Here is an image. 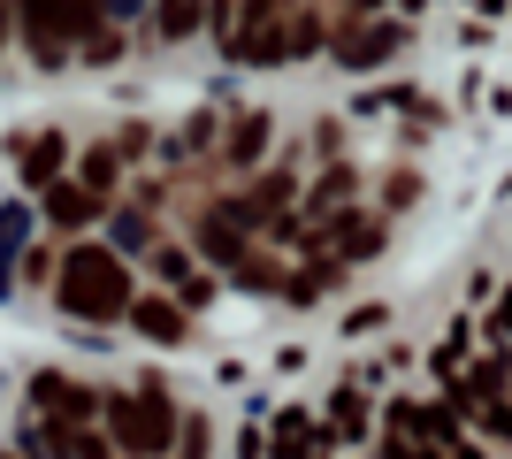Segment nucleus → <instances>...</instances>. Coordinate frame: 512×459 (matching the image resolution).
Segmentation results:
<instances>
[{
	"mask_svg": "<svg viewBox=\"0 0 512 459\" xmlns=\"http://www.w3.org/2000/svg\"><path fill=\"white\" fill-rule=\"evenodd\" d=\"M130 261L115 245H69L62 253V276H54V306L69 322H123L130 314Z\"/></svg>",
	"mask_w": 512,
	"mask_h": 459,
	"instance_id": "nucleus-1",
	"label": "nucleus"
},
{
	"mask_svg": "<svg viewBox=\"0 0 512 459\" xmlns=\"http://www.w3.org/2000/svg\"><path fill=\"white\" fill-rule=\"evenodd\" d=\"M100 429H107V444L123 459H169L176 452V398H169V383L161 375H146L138 391H107V406H100Z\"/></svg>",
	"mask_w": 512,
	"mask_h": 459,
	"instance_id": "nucleus-2",
	"label": "nucleus"
},
{
	"mask_svg": "<svg viewBox=\"0 0 512 459\" xmlns=\"http://www.w3.org/2000/svg\"><path fill=\"white\" fill-rule=\"evenodd\" d=\"M100 23H107L100 0H23V39H31V54L46 69L69 62V46H85Z\"/></svg>",
	"mask_w": 512,
	"mask_h": 459,
	"instance_id": "nucleus-3",
	"label": "nucleus"
},
{
	"mask_svg": "<svg viewBox=\"0 0 512 459\" xmlns=\"http://www.w3.org/2000/svg\"><path fill=\"white\" fill-rule=\"evenodd\" d=\"M291 8L299 0H237V16H230V54L237 62H253V69H268V62H291L283 54V23H291Z\"/></svg>",
	"mask_w": 512,
	"mask_h": 459,
	"instance_id": "nucleus-4",
	"label": "nucleus"
},
{
	"mask_svg": "<svg viewBox=\"0 0 512 459\" xmlns=\"http://www.w3.org/2000/svg\"><path fill=\"white\" fill-rule=\"evenodd\" d=\"M107 391H92V383H77V375L46 368L31 375V421H100Z\"/></svg>",
	"mask_w": 512,
	"mask_h": 459,
	"instance_id": "nucleus-5",
	"label": "nucleus"
},
{
	"mask_svg": "<svg viewBox=\"0 0 512 459\" xmlns=\"http://www.w3.org/2000/svg\"><path fill=\"white\" fill-rule=\"evenodd\" d=\"M31 459H123L100 421H31Z\"/></svg>",
	"mask_w": 512,
	"mask_h": 459,
	"instance_id": "nucleus-6",
	"label": "nucleus"
},
{
	"mask_svg": "<svg viewBox=\"0 0 512 459\" xmlns=\"http://www.w3.org/2000/svg\"><path fill=\"white\" fill-rule=\"evenodd\" d=\"M398 46H406V23L367 16V23H344L337 39H329V54H337V69H375V62H390Z\"/></svg>",
	"mask_w": 512,
	"mask_h": 459,
	"instance_id": "nucleus-7",
	"label": "nucleus"
},
{
	"mask_svg": "<svg viewBox=\"0 0 512 459\" xmlns=\"http://www.w3.org/2000/svg\"><path fill=\"white\" fill-rule=\"evenodd\" d=\"M245 253H253V230H245V222H237L230 207L214 199L207 215H199V261H214V268H237Z\"/></svg>",
	"mask_w": 512,
	"mask_h": 459,
	"instance_id": "nucleus-8",
	"label": "nucleus"
},
{
	"mask_svg": "<svg viewBox=\"0 0 512 459\" xmlns=\"http://www.w3.org/2000/svg\"><path fill=\"white\" fill-rule=\"evenodd\" d=\"M16 169H23V184H62V169H69V138L62 131H23L16 138Z\"/></svg>",
	"mask_w": 512,
	"mask_h": 459,
	"instance_id": "nucleus-9",
	"label": "nucleus"
},
{
	"mask_svg": "<svg viewBox=\"0 0 512 459\" xmlns=\"http://www.w3.org/2000/svg\"><path fill=\"white\" fill-rule=\"evenodd\" d=\"M123 322L138 329V337H153V345H184V337H192V314H184L176 299H161V291L130 299V314H123Z\"/></svg>",
	"mask_w": 512,
	"mask_h": 459,
	"instance_id": "nucleus-10",
	"label": "nucleus"
},
{
	"mask_svg": "<svg viewBox=\"0 0 512 459\" xmlns=\"http://www.w3.org/2000/svg\"><path fill=\"white\" fill-rule=\"evenodd\" d=\"M46 222H54V230H92V222L107 215V199H92L85 184H77V176H62V184H46Z\"/></svg>",
	"mask_w": 512,
	"mask_h": 459,
	"instance_id": "nucleus-11",
	"label": "nucleus"
},
{
	"mask_svg": "<svg viewBox=\"0 0 512 459\" xmlns=\"http://www.w3.org/2000/svg\"><path fill=\"white\" fill-rule=\"evenodd\" d=\"M192 261H199V253H184V245H161V253H153V268H161V284H176V306H184V314L214 299V276H199Z\"/></svg>",
	"mask_w": 512,
	"mask_h": 459,
	"instance_id": "nucleus-12",
	"label": "nucleus"
},
{
	"mask_svg": "<svg viewBox=\"0 0 512 459\" xmlns=\"http://www.w3.org/2000/svg\"><path fill=\"white\" fill-rule=\"evenodd\" d=\"M268 131H276V123H268L260 108H245L230 123V138H222V161H230V169H253L260 153H268Z\"/></svg>",
	"mask_w": 512,
	"mask_h": 459,
	"instance_id": "nucleus-13",
	"label": "nucleus"
},
{
	"mask_svg": "<svg viewBox=\"0 0 512 459\" xmlns=\"http://www.w3.org/2000/svg\"><path fill=\"white\" fill-rule=\"evenodd\" d=\"M352 192H360V176H352V169H344V161H337V169H329V176H321V184H314V192H306V215H314V222L344 215V207H352ZM306 215H299V222H306Z\"/></svg>",
	"mask_w": 512,
	"mask_h": 459,
	"instance_id": "nucleus-14",
	"label": "nucleus"
},
{
	"mask_svg": "<svg viewBox=\"0 0 512 459\" xmlns=\"http://www.w3.org/2000/svg\"><path fill=\"white\" fill-rule=\"evenodd\" d=\"M115 176H123V153H115V146H92L85 161H77V184H85L92 199H107V192H115Z\"/></svg>",
	"mask_w": 512,
	"mask_h": 459,
	"instance_id": "nucleus-15",
	"label": "nucleus"
},
{
	"mask_svg": "<svg viewBox=\"0 0 512 459\" xmlns=\"http://www.w3.org/2000/svg\"><path fill=\"white\" fill-rule=\"evenodd\" d=\"M321 452V429L306 414H283L276 421V459H314Z\"/></svg>",
	"mask_w": 512,
	"mask_h": 459,
	"instance_id": "nucleus-16",
	"label": "nucleus"
},
{
	"mask_svg": "<svg viewBox=\"0 0 512 459\" xmlns=\"http://www.w3.org/2000/svg\"><path fill=\"white\" fill-rule=\"evenodd\" d=\"M321 39H329V23H321V8H291V23H283V54L299 62V54H314Z\"/></svg>",
	"mask_w": 512,
	"mask_h": 459,
	"instance_id": "nucleus-17",
	"label": "nucleus"
},
{
	"mask_svg": "<svg viewBox=\"0 0 512 459\" xmlns=\"http://www.w3.org/2000/svg\"><path fill=\"white\" fill-rule=\"evenodd\" d=\"M199 16H207L199 0H161V23H153V39H161V46L192 39V31H199Z\"/></svg>",
	"mask_w": 512,
	"mask_h": 459,
	"instance_id": "nucleus-18",
	"label": "nucleus"
},
{
	"mask_svg": "<svg viewBox=\"0 0 512 459\" xmlns=\"http://www.w3.org/2000/svg\"><path fill=\"white\" fill-rule=\"evenodd\" d=\"M329 437H344V444L367 437V398L360 391H337V406H329Z\"/></svg>",
	"mask_w": 512,
	"mask_h": 459,
	"instance_id": "nucleus-19",
	"label": "nucleus"
},
{
	"mask_svg": "<svg viewBox=\"0 0 512 459\" xmlns=\"http://www.w3.org/2000/svg\"><path fill=\"white\" fill-rule=\"evenodd\" d=\"M153 238V207H123L115 215V245H146Z\"/></svg>",
	"mask_w": 512,
	"mask_h": 459,
	"instance_id": "nucleus-20",
	"label": "nucleus"
},
{
	"mask_svg": "<svg viewBox=\"0 0 512 459\" xmlns=\"http://www.w3.org/2000/svg\"><path fill=\"white\" fill-rule=\"evenodd\" d=\"M482 437H497V444H512V398H497V406H482Z\"/></svg>",
	"mask_w": 512,
	"mask_h": 459,
	"instance_id": "nucleus-21",
	"label": "nucleus"
},
{
	"mask_svg": "<svg viewBox=\"0 0 512 459\" xmlns=\"http://www.w3.org/2000/svg\"><path fill=\"white\" fill-rule=\"evenodd\" d=\"M23 276H31V284H54V276H62V253L31 245V253H23Z\"/></svg>",
	"mask_w": 512,
	"mask_h": 459,
	"instance_id": "nucleus-22",
	"label": "nucleus"
},
{
	"mask_svg": "<svg viewBox=\"0 0 512 459\" xmlns=\"http://www.w3.org/2000/svg\"><path fill=\"white\" fill-rule=\"evenodd\" d=\"M115 54H123V31H115V23H100V31L85 39V62H115Z\"/></svg>",
	"mask_w": 512,
	"mask_h": 459,
	"instance_id": "nucleus-23",
	"label": "nucleus"
},
{
	"mask_svg": "<svg viewBox=\"0 0 512 459\" xmlns=\"http://www.w3.org/2000/svg\"><path fill=\"white\" fill-rule=\"evenodd\" d=\"M207 452V421H184V444H176V459H199Z\"/></svg>",
	"mask_w": 512,
	"mask_h": 459,
	"instance_id": "nucleus-24",
	"label": "nucleus"
},
{
	"mask_svg": "<svg viewBox=\"0 0 512 459\" xmlns=\"http://www.w3.org/2000/svg\"><path fill=\"white\" fill-rule=\"evenodd\" d=\"M413 192H421V176H390V184H383V199H390V207H406Z\"/></svg>",
	"mask_w": 512,
	"mask_h": 459,
	"instance_id": "nucleus-25",
	"label": "nucleus"
},
{
	"mask_svg": "<svg viewBox=\"0 0 512 459\" xmlns=\"http://www.w3.org/2000/svg\"><path fill=\"white\" fill-rule=\"evenodd\" d=\"M490 329H497V337H505V345H512V291H505V299H497V314H490Z\"/></svg>",
	"mask_w": 512,
	"mask_h": 459,
	"instance_id": "nucleus-26",
	"label": "nucleus"
},
{
	"mask_svg": "<svg viewBox=\"0 0 512 459\" xmlns=\"http://www.w3.org/2000/svg\"><path fill=\"white\" fill-rule=\"evenodd\" d=\"M16 8H23V0H0V46H8V23H16Z\"/></svg>",
	"mask_w": 512,
	"mask_h": 459,
	"instance_id": "nucleus-27",
	"label": "nucleus"
},
{
	"mask_svg": "<svg viewBox=\"0 0 512 459\" xmlns=\"http://www.w3.org/2000/svg\"><path fill=\"white\" fill-rule=\"evenodd\" d=\"M451 459H482V444H459V452H451Z\"/></svg>",
	"mask_w": 512,
	"mask_h": 459,
	"instance_id": "nucleus-28",
	"label": "nucleus"
},
{
	"mask_svg": "<svg viewBox=\"0 0 512 459\" xmlns=\"http://www.w3.org/2000/svg\"><path fill=\"white\" fill-rule=\"evenodd\" d=\"M8 459H16V452H8Z\"/></svg>",
	"mask_w": 512,
	"mask_h": 459,
	"instance_id": "nucleus-29",
	"label": "nucleus"
}]
</instances>
